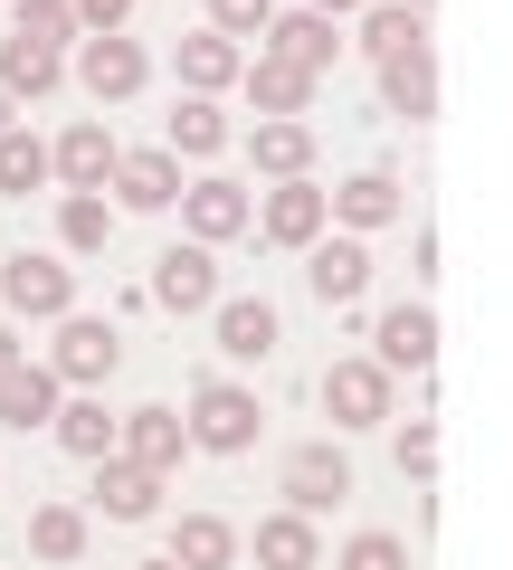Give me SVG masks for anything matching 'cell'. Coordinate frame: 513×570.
Segmentation results:
<instances>
[{
  "label": "cell",
  "instance_id": "30",
  "mask_svg": "<svg viewBox=\"0 0 513 570\" xmlns=\"http://www.w3.org/2000/svg\"><path fill=\"white\" fill-rule=\"evenodd\" d=\"M58 247H67V257H105V247H115V209H105V190H67V200H58Z\"/></svg>",
  "mask_w": 513,
  "mask_h": 570
},
{
  "label": "cell",
  "instance_id": "27",
  "mask_svg": "<svg viewBox=\"0 0 513 570\" xmlns=\"http://www.w3.org/2000/svg\"><path fill=\"white\" fill-rule=\"evenodd\" d=\"M67 86V58H48V48H29V39H0V96L10 105H39V96H58Z\"/></svg>",
  "mask_w": 513,
  "mask_h": 570
},
{
  "label": "cell",
  "instance_id": "31",
  "mask_svg": "<svg viewBox=\"0 0 513 570\" xmlns=\"http://www.w3.org/2000/svg\"><path fill=\"white\" fill-rule=\"evenodd\" d=\"M39 181H58V171H48V142L29 134V124H10V134H0V190H10V200H29Z\"/></svg>",
  "mask_w": 513,
  "mask_h": 570
},
{
  "label": "cell",
  "instance_id": "10",
  "mask_svg": "<svg viewBox=\"0 0 513 570\" xmlns=\"http://www.w3.org/2000/svg\"><path fill=\"white\" fill-rule=\"evenodd\" d=\"M152 305L162 314H209L219 305V257H209V247H162V257H152Z\"/></svg>",
  "mask_w": 513,
  "mask_h": 570
},
{
  "label": "cell",
  "instance_id": "32",
  "mask_svg": "<svg viewBox=\"0 0 513 570\" xmlns=\"http://www.w3.org/2000/svg\"><path fill=\"white\" fill-rule=\"evenodd\" d=\"M29 551H39V561H86V513L77 504H39L29 513Z\"/></svg>",
  "mask_w": 513,
  "mask_h": 570
},
{
  "label": "cell",
  "instance_id": "24",
  "mask_svg": "<svg viewBox=\"0 0 513 570\" xmlns=\"http://www.w3.org/2000/svg\"><path fill=\"white\" fill-rule=\"evenodd\" d=\"M162 153H171V163H219V153H228V115L209 96H181L171 124H162Z\"/></svg>",
  "mask_w": 513,
  "mask_h": 570
},
{
  "label": "cell",
  "instance_id": "35",
  "mask_svg": "<svg viewBox=\"0 0 513 570\" xmlns=\"http://www.w3.org/2000/svg\"><path fill=\"white\" fill-rule=\"evenodd\" d=\"M267 20H276V0H209L200 29H219V39H267Z\"/></svg>",
  "mask_w": 513,
  "mask_h": 570
},
{
  "label": "cell",
  "instance_id": "6",
  "mask_svg": "<svg viewBox=\"0 0 513 570\" xmlns=\"http://www.w3.org/2000/svg\"><path fill=\"white\" fill-rule=\"evenodd\" d=\"M181 228H190V247H228V238H247V228H257V200H247V181L209 171V181L181 190Z\"/></svg>",
  "mask_w": 513,
  "mask_h": 570
},
{
  "label": "cell",
  "instance_id": "14",
  "mask_svg": "<svg viewBox=\"0 0 513 570\" xmlns=\"http://www.w3.org/2000/svg\"><path fill=\"white\" fill-rule=\"evenodd\" d=\"M276 333H286V324H276L267 295H219V305H209V343H219L228 362H267Z\"/></svg>",
  "mask_w": 513,
  "mask_h": 570
},
{
  "label": "cell",
  "instance_id": "16",
  "mask_svg": "<svg viewBox=\"0 0 513 570\" xmlns=\"http://www.w3.org/2000/svg\"><path fill=\"white\" fill-rule=\"evenodd\" d=\"M105 190H115V209H181V190H190V181H181V163H171L162 142H152V153H124Z\"/></svg>",
  "mask_w": 513,
  "mask_h": 570
},
{
  "label": "cell",
  "instance_id": "25",
  "mask_svg": "<svg viewBox=\"0 0 513 570\" xmlns=\"http://www.w3.org/2000/svg\"><path fill=\"white\" fill-rule=\"evenodd\" d=\"M58 400H67V381H58V371H48V362H20L10 381H0V428H20V438H29V428H48V419H58Z\"/></svg>",
  "mask_w": 513,
  "mask_h": 570
},
{
  "label": "cell",
  "instance_id": "3",
  "mask_svg": "<svg viewBox=\"0 0 513 570\" xmlns=\"http://www.w3.org/2000/svg\"><path fill=\"white\" fill-rule=\"evenodd\" d=\"M0 305L29 314V324H58V314H77V266L48 257V247H20L0 266Z\"/></svg>",
  "mask_w": 513,
  "mask_h": 570
},
{
  "label": "cell",
  "instance_id": "1",
  "mask_svg": "<svg viewBox=\"0 0 513 570\" xmlns=\"http://www.w3.org/2000/svg\"><path fill=\"white\" fill-rule=\"evenodd\" d=\"M190 448H209V456H247L257 448V428H267V400H257V390L247 381H219V371H209L200 390H190Z\"/></svg>",
  "mask_w": 513,
  "mask_h": 570
},
{
  "label": "cell",
  "instance_id": "20",
  "mask_svg": "<svg viewBox=\"0 0 513 570\" xmlns=\"http://www.w3.org/2000/svg\"><path fill=\"white\" fill-rule=\"evenodd\" d=\"M324 209L343 219V238H371V228L399 219V181H391V171H352L343 190H324Z\"/></svg>",
  "mask_w": 513,
  "mask_h": 570
},
{
  "label": "cell",
  "instance_id": "15",
  "mask_svg": "<svg viewBox=\"0 0 513 570\" xmlns=\"http://www.w3.org/2000/svg\"><path fill=\"white\" fill-rule=\"evenodd\" d=\"M115 456H134L144 475H171L190 456V428H181V409H124V438H115Z\"/></svg>",
  "mask_w": 513,
  "mask_h": 570
},
{
  "label": "cell",
  "instance_id": "17",
  "mask_svg": "<svg viewBox=\"0 0 513 570\" xmlns=\"http://www.w3.org/2000/svg\"><path fill=\"white\" fill-rule=\"evenodd\" d=\"M305 285H314V295H324V305H362V285H371V247L362 238H314L305 247Z\"/></svg>",
  "mask_w": 513,
  "mask_h": 570
},
{
  "label": "cell",
  "instance_id": "41",
  "mask_svg": "<svg viewBox=\"0 0 513 570\" xmlns=\"http://www.w3.org/2000/svg\"><path fill=\"white\" fill-rule=\"evenodd\" d=\"M134 570H181V561H134Z\"/></svg>",
  "mask_w": 513,
  "mask_h": 570
},
{
  "label": "cell",
  "instance_id": "11",
  "mask_svg": "<svg viewBox=\"0 0 513 570\" xmlns=\"http://www.w3.org/2000/svg\"><path fill=\"white\" fill-rule=\"evenodd\" d=\"M371 362L391 371H428L437 362V314L428 305H391V314H371Z\"/></svg>",
  "mask_w": 513,
  "mask_h": 570
},
{
  "label": "cell",
  "instance_id": "37",
  "mask_svg": "<svg viewBox=\"0 0 513 570\" xmlns=\"http://www.w3.org/2000/svg\"><path fill=\"white\" fill-rule=\"evenodd\" d=\"M67 10H77L86 39H124V20H134V0H67Z\"/></svg>",
  "mask_w": 513,
  "mask_h": 570
},
{
  "label": "cell",
  "instance_id": "9",
  "mask_svg": "<svg viewBox=\"0 0 513 570\" xmlns=\"http://www.w3.org/2000/svg\"><path fill=\"white\" fill-rule=\"evenodd\" d=\"M115 163H124V142H115V124H96V115H77L58 142H48V171H58L67 190H105Z\"/></svg>",
  "mask_w": 513,
  "mask_h": 570
},
{
  "label": "cell",
  "instance_id": "29",
  "mask_svg": "<svg viewBox=\"0 0 513 570\" xmlns=\"http://www.w3.org/2000/svg\"><path fill=\"white\" fill-rule=\"evenodd\" d=\"M410 48H428V20L399 10V0H371V10H362V58L391 67V58H410Z\"/></svg>",
  "mask_w": 513,
  "mask_h": 570
},
{
  "label": "cell",
  "instance_id": "26",
  "mask_svg": "<svg viewBox=\"0 0 513 570\" xmlns=\"http://www.w3.org/2000/svg\"><path fill=\"white\" fill-rule=\"evenodd\" d=\"M247 163H257V181H314V124H257Z\"/></svg>",
  "mask_w": 513,
  "mask_h": 570
},
{
  "label": "cell",
  "instance_id": "36",
  "mask_svg": "<svg viewBox=\"0 0 513 570\" xmlns=\"http://www.w3.org/2000/svg\"><path fill=\"white\" fill-rule=\"evenodd\" d=\"M399 475H418V485L437 475V428H428V419H410V428H399Z\"/></svg>",
  "mask_w": 513,
  "mask_h": 570
},
{
  "label": "cell",
  "instance_id": "28",
  "mask_svg": "<svg viewBox=\"0 0 513 570\" xmlns=\"http://www.w3.org/2000/svg\"><path fill=\"white\" fill-rule=\"evenodd\" d=\"M257 570H324V532L305 513H267L257 523Z\"/></svg>",
  "mask_w": 513,
  "mask_h": 570
},
{
  "label": "cell",
  "instance_id": "34",
  "mask_svg": "<svg viewBox=\"0 0 513 570\" xmlns=\"http://www.w3.org/2000/svg\"><path fill=\"white\" fill-rule=\"evenodd\" d=\"M333 570H410V542H399V532H352Z\"/></svg>",
  "mask_w": 513,
  "mask_h": 570
},
{
  "label": "cell",
  "instance_id": "4",
  "mask_svg": "<svg viewBox=\"0 0 513 570\" xmlns=\"http://www.w3.org/2000/svg\"><path fill=\"white\" fill-rule=\"evenodd\" d=\"M124 362V333L105 324V314H58V343H48V371H58L67 390H105Z\"/></svg>",
  "mask_w": 513,
  "mask_h": 570
},
{
  "label": "cell",
  "instance_id": "13",
  "mask_svg": "<svg viewBox=\"0 0 513 570\" xmlns=\"http://www.w3.org/2000/svg\"><path fill=\"white\" fill-rule=\"evenodd\" d=\"M144 77H152V58L134 39H77V86L96 105H124V96H144Z\"/></svg>",
  "mask_w": 513,
  "mask_h": 570
},
{
  "label": "cell",
  "instance_id": "38",
  "mask_svg": "<svg viewBox=\"0 0 513 570\" xmlns=\"http://www.w3.org/2000/svg\"><path fill=\"white\" fill-rule=\"evenodd\" d=\"M29 362V343H20V333H10V324H0V381H10V371H20Z\"/></svg>",
  "mask_w": 513,
  "mask_h": 570
},
{
  "label": "cell",
  "instance_id": "8",
  "mask_svg": "<svg viewBox=\"0 0 513 570\" xmlns=\"http://www.w3.org/2000/svg\"><path fill=\"white\" fill-rule=\"evenodd\" d=\"M324 228H333V209H324L314 181H267V200H257V238L267 247H295V257H305Z\"/></svg>",
  "mask_w": 513,
  "mask_h": 570
},
{
  "label": "cell",
  "instance_id": "42",
  "mask_svg": "<svg viewBox=\"0 0 513 570\" xmlns=\"http://www.w3.org/2000/svg\"><path fill=\"white\" fill-rule=\"evenodd\" d=\"M399 10H418V20H428V0H399Z\"/></svg>",
  "mask_w": 513,
  "mask_h": 570
},
{
  "label": "cell",
  "instance_id": "18",
  "mask_svg": "<svg viewBox=\"0 0 513 570\" xmlns=\"http://www.w3.org/2000/svg\"><path fill=\"white\" fill-rule=\"evenodd\" d=\"M96 513L105 523H152L162 513V475H144L134 456H96Z\"/></svg>",
  "mask_w": 513,
  "mask_h": 570
},
{
  "label": "cell",
  "instance_id": "21",
  "mask_svg": "<svg viewBox=\"0 0 513 570\" xmlns=\"http://www.w3.org/2000/svg\"><path fill=\"white\" fill-rule=\"evenodd\" d=\"M48 438H58L67 456H86V466H96V456H115L124 419H115V409L96 400V390H77V400H58V419H48Z\"/></svg>",
  "mask_w": 513,
  "mask_h": 570
},
{
  "label": "cell",
  "instance_id": "22",
  "mask_svg": "<svg viewBox=\"0 0 513 570\" xmlns=\"http://www.w3.org/2000/svg\"><path fill=\"white\" fill-rule=\"evenodd\" d=\"M381 115H399V124L437 115V48H410V58L381 67Z\"/></svg>",
  "mask_w": 513,
  "mask_h": 570
},
{
  "label": "cell",
  "instance_id": "39",
  "mask_svg": "<svg viewBox=\"0 0 513 570\" xmlns=\"http://www.w3.org/2000/svg\"><path fill=\"white\" fill-rule=\"evenodd\" d=\"M305 10H324V20H362L371 0H305Z\"/></svg>",
  "mask_w": 513,
  "mask_h": 570
},
{
  "label": "cell",
  "instance_id": "40",
  "mask_svg": "<svg viewBox=\"0 0 513 570\" xmlns=\"http://www.w3.org/2000/svg\"><path fill=\"white\" fill-rule=\"evenodd\" d=\"M10 115H20V105H10V96H0V134H10Z\"/></svg>",
  "mask_w": 513,
  "mask_h": 570
},
{
  "label": "cell",
  "instance_id": "2",
  "mask_svg": "<svg viewBox=\"0 0 513 570\" xmlns=\"http://www.w3.org/2000/svg\"><path fill=\"white\" fill-rule=\"evenodd\" d=\"M276 494H286V513H333L352 504V456L333 448V438H305V448H286V466H276Z\"/></svg>",
  "mask_w": 513,
  "mask_h": 570
},
{
  "label": "cell",
  "instance_id": "5",
  "mask_svg": "<svg viewBox=\"0 0 513 570\" xmlns=\"http://www.w3.org/2000/svg\"><path fill=\"white\" fill-rule=\"evenodd\" d=\"M391 400H399V381L371 362V352H343V362L324 371V419L333 428H381V419H391Z\"/></svg>",
  "mask_w": 513,
  "mask_h": 570
},
{
  "label": "cell",
  "instance_id": "19",
  "mask_svg": "<svg viewBox=\"0 0 513 570\" xmlns=\"http://www.w3.org/2000/svg\"><path fill=\"white\" fill-rule=\"evenodd\" d=\"M171 67H181V96H209V105H219V86H238L247 48H238V39H219V29H190V39L171 48Z\"/></svg>",
  "mask_w": 513,
  "mask_h": 570
},
{
  "label": "cell",
  "instance_id": "12",
  "mask_svg": "<svg viewBox=\"0 0 513 570\" xmlns=\"http://www.w3.org/2000/svg\"><path fill=\"white\" fill-rule=\"evenodd\" d=\"M257 48H267V58H286V67H305V77H333V58H343V29H333L324 10H276Z\"/></svg>",
  "mask_w": 513,
  "mask_h": 570
},
{
  "label": "cell",
  "instance_id": "7",
  "mask_svg": "<svg viewBox=\"0 0 513 570\" xmlns=\"http://www.w3.org/2000/svg\"><path fill=\"white\" fill-rule=\"evenodd\" d=\"M238 96L257 105V124H305L314 96H324V77H305V67H286V58H267V48H257V58L238 67Z\"/></svg>",
  "mask_w": 513,
  "mask_h": 570
},
{
  "label": "cell",
  "instance_id": "23",
  "mask_svg": "<svg viewBox=\"0 0 513 570\" xmlns=\"http://www.w3.org/2000/svg\"><path fill=\"white\" fill-rule=\"evenodd\" d=\"M238 523H228V513H181V523H171V551L162 561H181V570H238Z\"/></svg>",
  "mask_w": 513,
  "mask_h": 570
},
{
  "label": "cell",
  "instance_id": "33",
  "mask_svg": "<svg viewBox=\"0 0 513 570\" xmlns=\"http://www.w3.org/2000/svg\"><path fill=\"white\" fill-rule=\"evenodd\" d=\"M10 39H29V48H48V58H67L86 29H77V10H67V0H20V29H10Z\"/></svg>",
  "mask_w": 513,
  "mask_h": 570
}]
</instances>
